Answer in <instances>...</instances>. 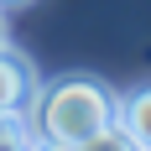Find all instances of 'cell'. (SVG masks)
<instances>
[{
  "label": "cell",
  "instance_id": "cell-1",
  "mask_svg": "<svg viewBox=\"0 0 151 151\" xmlns=\"http://www.w3.org/2000/svg\"><path fill=\"white\" fill-rule=\"evenodd\" d=\"M115 109H120V94L109 83H99L89 73H63L52 83H37L26 130L37 141H58V146H89L99 130L115 125Z\"/></svg>",
  "mask_w": 151,
  "mask_h": 151
},
{
  "label": "cell",
  "instance_id": "cell-2",
  "mask_svg": "<svg viewBox=\"0 0 151 151\" xmlns=\"http://www.w3.org/2000/svg\"><path fill=\"white\" fill-rule=\"evenodd\" d=\"M31 99H37V68L5 42L0 47V120H26Z\"/></svg>",
  "mask_w": 151,
  "mask_h": 151
},
{
  "label": "cell",
  "instance_id": "cell-3",
  "mask_svg": "<svg viewBox=\"0 0 151 151\" xmlns=\"http://www.w3.org/2000/svg\"><path fill=\"white\" fill-rule=\"evenodd\" d=\"M115 125H120L141 151H151V89H130L125 94L120 109H115Z\"/></svg>",
  "mask_w": 151,
  "mask_h": 151
},
{
  "label": "cell",
  "instance_id": "cell-4",
  "mask_svg": "<svg viewBox=\"0 0 151 151\" xmlns=\"http://www.w3.org/2000/svg\"><path fill=\"white\" fill-rule=\"evenodd\" d=\"M0 151H37V136L26 130V120H5L0 125Z\"/></svg>",
  "mask_w": 151,
  "mask_h": 151
},
{
  "label": "cell",
  "instance_id": "cell-5",
  "mask_svg": "<svg viewBox=\"0 0 151 151\" xmlns=\"http://www.w3.org/2000/svg\"><path fill=\"white\" fill-rule=\"evenodd\" d=\"M78 151H141V146H136L130 136H125L120 125H109V130H99V136H94L89 146H78Z\"/></svg>",
  "mask_w": 151,
  "mask_h": 151
},
{
  "label": "cell",
  "instance_id": "cell-6",
  "mask_svg": "<svg viewBox=\"0 0 151 151\" xmlns=\"http://www.w3.org/2000/svg\"><path fill=\"white\" fill-rule=\"evenodd\" d=\"M37 151H78V146H58V141H37Z\"/></svg>",
  "mask_w": 151,
  "mask_h": 151
},
{
  "label": "cell",
  "instance_id": "cell-7",
  "mask_svg": "<svg viewBox=\"0 0 151 151\" xmlns=\"http://www.w3.org/2000/svg\"><path fill=\"white\" fill-rule=\"evenodd\" d=\"M11 5H31V0H0V11H11Z\"/></svg>",
  "mask_w": 151,
  "mask_h": 151
},
{
  "label": "cell",
  "instance_id": "cell-8",
  "mask_svg": "<svg viewBox=\"0 0 151 151\" xmlns=\"http://www.w3.org/2000/svg\"><path fill=\"white\" fill-rule=\"evenodd\" d=\"M0 47H5V11H0Z\"/></svg>",
  "mask_w": 151,
  "mask_h": 151
}]
</instances>
